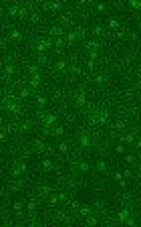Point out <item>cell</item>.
I'll return each mask as SVG.
<instances>
[{
	"mask_svg": "<svg viewBox=\"0 0 141 227\" xmlns=\"http://www.w3.org/2000/svg\"><path fill=\"white\" fill-rule=\"evenodd\" d=\"M77 101H79L81 106H85V101H87V99H85V93H79V95H77Z\"/></svg>",
	"mask_w": 141,
	"mask_h": 227,
	"instance_id": "3",
	"label": "cell"
},
{
	"mask_svg": "<svg viewBox=\"0 0 141 227\" xmlns=\"http://www.w3.org/2000/svg\"><path fill=\"white\" fill-rule=\"evenodd\" d=\"M53 35H56V37L62 35V27H53Z\"/></svg>",
	"mask_w": 141,
	"mask_h": 227,
	"instance_id": "4",
	"label": "cell"
},
{
	"mask_svg": "<svg viewBox=\"0 0 141 227\" xmlns=\"http://www.w3.org/2000/svg\"><path fill=\"white\" fill-rule=\"evenodd\" d=\"M38 81H40L38 75H32V77H30V85H38Z\"/></svg>",
	"mask_w": 141,
	"mask_h": 227,
	"instance_id": "2",
	"label": "cell"
},
{
	"mask_svg": "<svg viewBox=\"0 0 141 227\" xmlns=\"http://www.w3.org/2000/svg\"><path fill=\"white\" fill-rule=\"evenodd\" d=\"M81 144H83V146H89V144H91L89 136H81Z\"/></svg>",
	"mask_w": 141,
	"mask_h": 227,
	"instance_id": "5",
	"label": "cell"
},
{
	"mask_svg": "<svg viewBox=\"0 0 141 227\" xmlns=\"http://www.w3.org/2000/svg\"><path fill=\"white\" fill-rule=\"evenodd\" d=\"M44 124H55V116H53V114H49V116L44 118Z\"/></svg>",
	"mask_w": 141,
	"mask_h": 227,
	"instance_id": "1",
	"label": "cell"
},
{
	"mask_svg": "<svg viewBox=\"0 0 141 227\" xmlns=\"http://www.w3.org/2000/svg\"><path fill=\"white\" fill-rule=\"evenodd\" d=\"M81 213H83V215H89V213H91V209H89V207H83V209H81Z\"/></svg>",
	"mask_w": 141,
	"mask_h": 227,
	"instance_id": "6",
	"label": "cell"
},
{
	"mask_svg": "<svg viewBox=\"0 0 141 227\" xmlns=\"http://www.w3.org/2000/svg\"><path fill=\"white\" fill-rule=\"evenodd\" d=\"M42 166H44V168H51L53 164H51V160H44V162H42Z\"/></svg>",
	"mask_w": 141,
	"mask_h": 227,
	"instance_id": "7",
	"label": "cell"
}]
</instances>
